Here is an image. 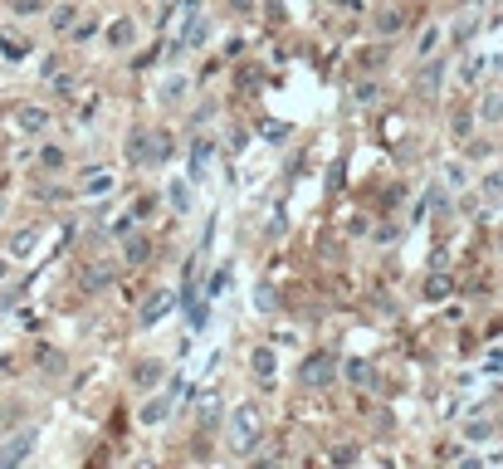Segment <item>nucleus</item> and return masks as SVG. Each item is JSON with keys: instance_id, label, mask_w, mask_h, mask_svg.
I'll return each instance as SVG.
<instances>
[{"instance_id": "nucleus-1", "label": "nucleus", "mask_w": 503, "mask_h": 469, "mask_svg": "<svg viewBox=\"0 0 503 469\" xmlns=\"http://www.w3.org/2000/svg\"><path fill=\"white\" fill-rule=\"evenodd\" d=\"M230 445L245 450V455L259 445V410H254V406H245V410L230 415Z\"/></svg>"}, {"instance_id": "nucleus-2", "label": "nucleus", "mask_w": 503, "mask_h": 469, "mask_svg": "<svg viewBox=\"0 0 503 469\" xmlns=\"http://www.w3.org/2000/svg\"><path fill=\"white\" fill-rule=\"evenodd\" d=\"M34 440H39V430H20L6 450H0V464H6V469H10V464H25V459H30V450H34Z\"/></svg>"}, {"instance_id": "nucleus-3", "label": "nucleus", "mask_w": 503, "mask_h": 469, "mask_svg": "<svg viewBox=\"0 0 503 469\" xmlns=\"http://www.w3.org/2000/svg\"><path fill=\"white\" fill-rule=\"evenodd\" d=\"M176 391H181V386H172L166 396H152V401L142 406V426H161L166 415H172V406H176Z\"/></svg>"}, {"instance_id": "nucleus-4", "label": "nucleus", "mask_w": 503, "mask_h": 469, "mask_svg": "<svg viewBox=\"0 0 503 469\" xmlns=\"http://www.w3.org/2000/svg\"><path fill=\"white\" fill-rule=\"evenodd\" d=\"M172 308H176V298H172V293H152L137 323H142V328H152V323H161V318H166V313H172Z\"/></svg>"}, {"instance_id": "nucleus-5", "label": "nucleus", "mask_w": 503, "mask_h": 469, "mask_svg": "<svg viewBox=\"0 0 503 469\" xmlns=\"http://www.w3.org/2000/svg\"><path fill=\"white\" fill-rule=\"evenodd\" d=\"M327 377H332V352L313 357L308 367H303V386H327Z\"/></svg>"}, {"instance_id": "nucleus-6", "label": "nucleus", "mask_w": 503, "mask_h": 469, "mask_svg": "<svg viewBox=\"0 0 503 469\" xmlns=\"http://www.w3.org/2000/svg\"><path fill=\"white\" fill-rule=\"evenodd\" d=\"M161 382V362H137V367H132V386L137 391H152Z\"/></svg>"}, {"instance_id": "nucleus-7", "label": "nucleus", "mask_w": 503, "mask_h": 469, "mask_svg": "<svg viewBox=\"0 0 503 469\" xmlns=\"http://www.w3.org/2000/svg\"><path fill=\"white\" fill-rule=\"evenodd\" d=\"M123 254H127V264H147L152 240H147V235H123Z\"/></svg>"}, {"instance_id": "nucleus-8", "label": "nucleus", "mask_w": 503, "mask_h": 469, "mask_svg": "<svg viewBox=\"0 0 503 469\" xmlns=\"http://www.w3.org/2000/svg\"><path fill=\"white\" fill-rule=\"evenodd\" d=\"M15 123H20L25 132H44V127H49V113L30 103V108H20V113H15Z\"/></svg>"}, {"instance_id": "nucleus-9", "label": "nucleus", "mask_w": 503, "mask_h": 469, "mask_svg": "<svg viewBox=\"0 0 503 469\" xmlns=\"http://www.w3.org/2000/svg\"><path fill=\"white\" fill-rule=\"evenodd\" d=\"M113 191V171H88L83 176V196H107Z\"/></svg>"}, {"instance_id": "nucleus-10", "label": "nucleus", "mask_w": 503, "mask_h": 469, "mask_svg": "<svg viewBox=\"0 0 503 469\" xmlns=\"http://www.w3.org/2000/svg\"><path fill=\"white\" fill-rule=\"evenodd\" d=\"M205 34H210V25H205L201 15H191V25H186V39H181V44H186V49H201V44H205Z\"/></svg>"}, {"instance_id": "nucleus-11", "label": "nucleus", "mask_w": 503, "mask_h": 469, "mask_svg": "<svg viewBox=\"0 0 503 469\" xmlns=\"http://www.w3.org/2000/svg\"><path fill=\"white\" fill-rule=\"evenodd\" d=\"M0 54H6V59H25V54H30V44H25L20 34H0Z\"/></svg>"}, {"instance_id": "nucleus-12", "label": "nucleus", "mask_w": 503, "mask_h": 469, "mask_svg": "<svg viewBox=\"0 0 503 469\" xmlns=\"http://www.w3.org/2000/svg\"><path fill=\"white\" fill-rule=\"evenodd\" d=\"M205 167H210V142H196L191 147V176H205Z\"/></svg>"}, {"instance_id": "nucleus-13", "label": "nucleus", "mask_w": 503, "mask_h": 469, "mask_svg": "<svg viewBox=\"0 0 503 469\" xmlns=\"http://www.w3.org/2000/svg\"><path fill=\"white\" fill-rule=\"evenodd\" d=\"M254 372L259 377H274V347H259L254 352Z\"/></svg>"}, {"instance_id": "nucleus-14", "label": "nucleus", "mask_w": 503, "mask_h": 469, "mask_svg": "<svg viewBox=\"0 0 503 469\" xmlns=\"http://www.w3.org/2000/svg\"><path fill=\"white\" fill-rule=\"evenodd\" d=\"M132 34H137V30H132V20H118L113 30H107V39H113V44H132Z\"/></svg>"}, {"instance_id": "nucleus-15", "label": "nucleus", "mask_w": 503, "mask_h": 469, "mask_svg": "<svg viewBox=\"0 0 503 469\" xmlns=\"http://www.w3.org/2000/svg\"><path fill=\"white\" fill-rule=\"evenodd\" d=\"M347 382L367 386V382H371V367H367V362H347Z\"/></svg>"}, {"instance_id": "nucleus-16", "label": "nucleus", "mask_w": 503, "mask_h": 469, "mask_svg": "<svg viewBox=\"0 0 503 469\" xmlns=\"http://www.w3.org/2000/svg\"><path fill=\"white\" fill-rule=\"evenodd\" d=\"M39 162H44V167H54V171H59V167H64V152H59V147H44V152H39Z\"/></svg>"}, {"instance_id": "nucleus-17", "label": "nucleus", "mask_w": 503, "mask_h": 469, "mask_svg": "<svg viewBox=\"0 0 503 469\" xmlns=\"http://www.w3.org/2000/svg\"><path fill=\"white\" fill-rule=\"evenodd\" d=\"M74 25V6H59V10H54V30H69Z\"/></svg>"}, {"instance_id": "nucleus-18", "label": "nucleus", "mask_w": 503, "mask_h": 469, "mask_svg": "<svg viewBox=\"0 0 503 469\" xmlns=\"http://www.w3.org/2000/svg\"><path fill=\"white\" fill-rule=\"evenodd\" d=\"M464 435H469V440H489L493 430H489V421H469V430H464Z\"/></svg>"}, {"instance_id": "nucleus-19", "label": "nucleus", "mask_w": 503, "mask_h": 469, "mask_svg": "<svg viewBox=\"0 0 503 469\" xmlns=\"http://www.w3.org/2000/svg\"><path fill=\"white\" fill-rule=\"evenodd\" d=\"M172 205H176V211H186V205H191V191H186V186H172Z\"/></svg>"}, {"instance_id": "nucleus-20", "label": "nucleus", "mask_w": 503, "mask_h": 469, "mask_svg": "<svg viewBox=\"0 0 503 469\" xmlns=\"http://www.w3.org/2000/svg\"><path fill=\"white\" fill-rule=\"evenodd\" d=\"M107 279H113V274H107V269H93V274H83V284H88V289H103Z\"/></svg>"}, {"instance_id": "nucleus-21", "label": "nucleus", "mask_w": 503, "mask_h": 469, "mask_svg": "<svg viewBox=\"0 0 503 469\" xmlns=\"http://www.w3.org/2000/svg\"><path fill=\"white\" fill-rule=\"evenodd\" d=\"M93 34H98V25H93V20H88V25H79V30H74V39H79V44H88V39H93Z\"/></svg>"}, {"instance_id": "nucleus-22", "label": "nucleus", "mask_w": 503, "mask_h": 469, "mask_svg": "<svg viewBox=\"0 0 503 469\" xmlns=\"http://www.w3.org/2000/svg\"><path fill=\"white\" fill-rule=\"evenodd\" d=\"M30 249H34V230H25V235L15 240V254H30Z\"/></svg>"}, {"instance_id": "nucleus-23", "label": "nucleus", "mask_w": 503, "mask_h": 469, "mask_svg": "<svg viewBox=\"0 0 503 469\" xmlns=\"http://www.w3.org/2000/svg\"><path fill=\"white\" fill-rule=\"evenodd\" d=\"M484 191H489V196H498V191H503V171H493V176L484 181Z\"/></svg>"}, {"instance_id": "nucleus-24", "label": "nucleus", "mask_w": 503, "mask_h": 469, "mask_svg": "<svg viewBox=\"0 0 503 469\" xmlns=\"http://www.w3.org/2000/svg\"><path fill=\"white\" fill-rule=\"evenodd\" d=\"M15 10H20V15H34V10H39V0H15Z\"/></svg>"}, {"instance_id": "nucleus-25", "label": "nucleus", "mask_w": 503, "mask_h": 469, "mask_svg": "<svg viewBox=\"0 0 503 469\" xmlns=\"http://www.w3.org/2000/svg\"><path fill=\"white\" fill-rule=\"evenodd\" d=\"M230 10H240V15H254V0H230Z\"/></svg>"}, {"instance_id": "nucleus-26", "label": "nucleus", "mask_w": 503, "mask_h": 469, "mask_svg": "<svg viewBox=\"0 0 503 469\" xmlns=\"http://www.w3.org/2000/svg\"><path fill=\"white\" fill-rule=\"evenodd\" d=\"M6 269H10V264H6V259H0V279H6Z\"/></svg>"}, {"instance_id": "nucleus-27", "label": "nucleus", "mask_w": 503, "mask_h": 469, "mask_svg": "<svg viewBox=\"0 0 503 469\" xmlns=\"http://www.w3.org/2000/svg\"><path fill=\"white\" fill-rule=\"evenodd\" d=\"M0 216H6V200H0Z\"/></svg>"}]
</instances>
